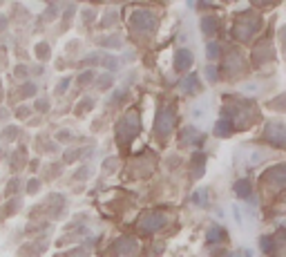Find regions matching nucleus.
<instances>
[{"label":"nucleus","instance_id":"obj_1","mask_svg":"<svg viewBox=\"0 0 286 257\" xmlns=\"http://www.w3.org/2000/svg\"><path fill=\"white\" fill-rule=\"evenodd\" d=\"M20 206H23V201H20V197H14L9 199L5 204V208H2V217H16V212L20 211Z\"/></svg>","mask_w":286,"mask_h":257},{"label":"nucleus","instance_id":"obj_2","mask_svg":"<svg viewBox=\"0 0 286 257\" xmlns=\"http://www.w3.org/2000/svg\"><path fill=\"white\" fill-rule=\"evenodd\" d=\"M18 139V125H5L0 132V141L2 143H14Z\"/></svg>","mask_w":286,"mask_h":257},{"label":"nucleus","instance_id":"obj_3","mask_svg":"<svg viewBox=\"0 0 286 257\" xmlns=\"http://www.w3.org/2000/svg\"><path fill=\"white\" fill-rule=\"evenodd\" d=\"M18 190H20V179H18V177H12V179L7 181V188H5L7 199L18 197Z\"/></svg>","mask_w":286,"mask_h":257},{"label":"nucleus","instance_id":"obj_4","mask_svg":"<svg viewBox=\"0 0 286 257\" xmlns=\"http://www.w3.org/2000/svg\"><path fill=\"white\" fill-rule=\"evenodd\" d=\"M36 85L34 83H23L20 85V90L16 92V96H20V99H31V96H36Z\"/></svg>","mask_w":286,"mask_h":257},{"label":"nucleus","instance_id":"obj_5","mask_svg":"<svg viewBox=\"0 0 286 257\" xmlns=\"http://www.w3.org/2000/svg\"><path fill=\"white\" fill-rule=\"evenodd\" d=\"M38 190H41V181H38L36 177H31V179L25 181V193H27V195H36Z\"/></svg>","mask_w":286,"mask_h":257},{"label":"nucleus","instance_id":"obj_6","mask_svg":"<svg viewBox=\"0 0 286 257\" xmlns=\"http://www.w3.org/2000/svg\"><path fill=\"white\" fill-rule=\"evenodd\" d=\"M36 59L38 60L49 59V45H47V43H38V45H36Z\"/></svg>","mask_w":286,"mask_h":257},{"label":"nucleus","instance_id":"obj_7","mask_svg":"<svg viewBox=\"0 0 286 257\" xmlns=\"http://www.w3.org/2000/svg\"><path fill=\"white\" fill-rule=\"evenodd\" d=\"M14 114H16L18 119H30V117H31V107H27V106H18L16 110H14Z\"/></svg>","mask_w":286,"mask_h":257},{"label":"nucleus","instance_id":"obj_8","mask_svg":"<svg viewBox=\"0 0 286 257\" xmlns=\"http://www.w3.org/2000/svg\"><path fill=\"white\" fill-rule=\"evenodd\" d=\"M14 76H16V78H27V76H30V67H27V65H16V67H14Z\"/></svg>","mask_w":286,"mask_h":257},{"label":"nucleus","instance_id":"obj_9","mask_svg":"<svg viewBox=\"0 0 286 257\" xmlns=\"http://www.w3.org/2000/svg\"><path fill=\"white\" fill-rule=\"evenodd\" d=\"M47 110H49V101L47 99L36 101V112H47Z\"/></svg>","mask_w":286,"mask_h":257},{"label":"nucleus","instance_id":"obj_10","mask_svg":"<svg viewBox=\"0 0 286 257\" xmlns=\"http://www.w3.org/2000/svg\"><path fill=\"white\" fill-rule=\"evenodd\" d=\"M9 23H12L9 16H0V34H5V31L9 30Z\"/></svg>","mask_w":286,"mask_h":257},{"label":"nucleus","instance_id":"obj_11","mask_svg":"<svg viewBox=\"0 0 286 257\" xmlns=\"http://www.w3.org/2000/svg\"><path fill=\"white\" fill-rule=\"evenodd\" d=\"M0 201H2V197H0Z\"/></svg>","mask_w":286,"mask_h":257}]
</instances>
